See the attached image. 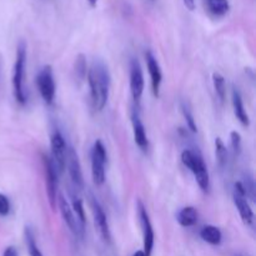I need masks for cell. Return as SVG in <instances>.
<instances>
[{"label": "cell", "instance_id": "9", "mask_svg": "<svg viewBox=\"0 0 256 256\" xmlns=\"http://www.w3.org/2000/svg\"><path fill=\"white\" fill-rule=\"evenodd\" d=\"M138 214H139L140 224H142V239H144V250L142 252H145L146 256H152L155 240L154 229H152V224L150 222L149 212H148L146 208L140 200L138 202Z\"/></svg>", "mask_w": 256, "mask_h": 256}, {"label": "cell", "instance_id": "20", "mask_svg": "<svg viewBox=\"0 0 256 256\" xmlns=\"http://www.w3.org/2000/svg\"><path fill=\"white\" fill-rule=\"evenodd\" d=\"M70 199H72V204H70V206H72L75 216H76L78 220H79L80 225H82V228H85V212H84V205H82V199H80L76 194H74V192H70Z\"/></svg>", "mask_w": 256, "mask_h": 256}, {"label": "cell", "instance_id": "21", "mask_svg": "<svg viewBox=\"0 0 256 256\" xmlns=\"http://www.w3.org/2000/svg\"><path fill=\"white\" fill-rule=\"evenodd\" d=\"M25 242H26L30 256H44L42 254V252H40L39 246H38L34 232H32V229L30 226L25 228Z\"/></svg>", "mask_w": 256, "mask_h": 256}, {"label": "cell", "instance_id": "30", "mask_svg": "<svg viewBox=\"0 0 256 256\" xmlns=\"http://www.w3.org/2000/svg\"><path fill=\"white\" fill-rule=\"evenodd\" d=\"M182 2H184V5L186 6V9H189L190 12L195 10V6H196L195 0H182Z\"/></svg>", "mask_w": 256, "mask_h": 256}, {"label": "cell", "instance_id": "18", "mask_svg": "<svg viewBox=\"0 0 256 256\" xmlns=\"http://www.w3.org/2000/svg\"><path fill=\"white\" fill-rule=\"evenodd\" d=\"M200 238L210 245H219L222 240V234L219 228L214 225H206L200 230Z\"/></svg>", "mask_w": 256, "mask_h": 256}, {"label": "cell", "instance_id": "10", "mask_svg": "<svg viewBox=\"0 0 256 256\" xmlns=\"http://www.w3.org/2000/svg\"><path fill=\"white\" fill-rule=\"evenodd\" d=\"M58 208L60 210V214H62V220H64L65 224L68 225L70 232L75 235L76 238H82L84 236V229L82 225H80L79 220L75 216L74 212H72V206H70L69 202L64 198V195L59 194L58 195Z\"/></svg>", "mask_w": 256, "mask_h": 256}, {"label": "cell", "instance_id": "25", "mask_svg": "<svg viewBox=\"0 0 256 256\" xmlns=\"http://www.w3.org/2000/svg\"><path fill=\"white\" fill-rule=\"evenodd\" d=\"M182 115H184L188 128H189V129L192 130V132H198V126H196V122H195L194 115H192V109H190V108L188 106L185 102H182Z\"/></svg>", "mask_w": 256, "mask_h": 256}, {"label": "cell", "instance_id": "31", "mask_svg": "<svg viewBox=\"0 0 256 256\" xmlns=\"http://www.w3.org/2000/svg\"><path fill=\"white\" fill-rule=\"evenodd\" d=\"M98 2H99V0H88V2H89V5H90V6H92V8L96 6Z\"/></svg>", "mask_w": 256, "mask_h": 256}, {"label": "cell", "instance_id": "17", "mask_svg": "<svg viewBox=\"0 0 256 256\" xmlns=\"http://www.w3.org/2000/svg\"><path fill=\"white\" fill-rule=\"evenodd\" d=\"M198 216V210L194 206H185L178 212L176 220L182 228H190L196 224Z\"/></svg>", "mask_w": 256, "mask_h": 256}, {"label": "cell", "instance_id": "3", "mask_svg": "<svg viewBox=\"0 0 256 256\" xmlns=\"http://www.w3.org/2000/svg\"><path fill=\"white\" fill-rule=\"evenodd\" d=\"M25 66H26V44L24 42H20L18 45L14 70H12V92H14L15 100L20 105H24L26 102V95L24 90Z\"/></svg>", "mask_w": 256, "mask_h": 256}, {"label": "cell", "instance_id": "26", "mask_svg": "<svg viewBox=\"0 0 256 256\" xmlns=\"http://www.w3.org/2000/svg\"><path fill=\"white\" fill-rule=\"evenodd\" d=\"M230 142H232V148L234 150V154L240 155L242 152V135L238 132H230Z\"/></svg>", "mask_w": 256, "mask_h": 256}, {"label": "cell", "instance_id": "7", "mask_svg": "<svg viewBox=\"0 0 256 256\" xmlns=\"http://www.w3.org/2000/svg\"><path fill=\"white\" fill-rule=\"evenodd\" d=\"M50 148H52V160L58 172H62L66 164L68 145L64 136L59 130H54L50 136Z\"/></svg>", "mask_w": 256, "mask_h": 256}, {"label": "cell", "instance_id": "1", "mask_svg": "<svg viewBox=\"0 0 256 256\" xmlns=\"http://www.w3.org/2000/svg\"><path fill=\"white\" fill-rule=\"evenodd\" d=\"M88 82L92 108L102 112L109 100L110 92V74L104 62L100 60L92 62V68L88 69Z\"/></svg>", "mask_w": 256, "mask_h": 256}, {"label": "cell", "instance_id": "2", "mask_svg": "<svg viewBox=\"0 0 256 256\" xmlns=\"http://www.w3.org/2000/svg\"><path fill=\"white\" fill-rule=\"evenodd\" d=\"M182 162L194 174L195 180L202 192H208L210 189V175L206 164L202 155L194 150L185 149L182 152Z\"/></svg>", "mask_w": 256, "mask_h": 256}, {"label": "cell", "instance_id": "27", "mask_svg": "<svg viewBox=\"0 0 256 256\" xmlns=\"http://www.w3.org/2000/svg\"><path fill=\"white\" fill-rule=\"evenodd\" d=\"M242 186H244L245 194L248 198H250L252 200L255 199V185H254V179L252 176H246L245 178V182H242Z\"/></svg>", "mask_w": 256, "mask_h": 256}, {"label": "cell", "instance_id": "29", "mask_svg": "<svg viewBox=\"0 0 256 256\" xmlns=\"http://www.w3.org/2000/svg\"><path fill=\"white\" fill-rule=\"evenodd\" d=\"M2 256H19V254H18V250L15 249L14 246H8L6 249L4 250Z\"/></svg>", "mask_w": 256, "mask_h": 256}, {"label": "cell", "instance_id": "11", "mask_svg": "<svg viewBox=\"0 0 256 256\" xmlns=\"http://www.w3.org/2000/svg\"><path fill=\"white\" fill-rule=\"evenodd\" d=\"M90 198V206H92V216H94V222L95 226L98 228L99 230V234L102 235V238L104 239L105 242L109 244L112 242V234H110V228H109V222H108V218L105 215L104 209L100 205V202H98L96 198L92 194H89Z\"/></svg>", "mask_w": 256, "mask_h": 256}, {"label": "cell", "instance_id": "8", "mask_svg": "<svg viewBox=\"0 0 256 256\" xmlns=\"http://www.w3.org/2000/svg\"><path fill=\"white\" fill-rule=\"evenodd\" d=\"M232 199H234V204L236 206L238 212H239L242 222L246 225H252V222H254V212H252V206H250L249 200H248L246 194H245L242 182H235Z\"/></svg>", "mask_w": 256, "mask_h": 256}, {"label": "cell", "instance_id": "6", "mask_svg": "<svg viewBox=\"0 0 256 256\" xmlns=\"http://www.w3.org/2000/svg\"><path fill=\"white\" fill-rule=\"evenodd\" d=\"M36 85L42 99L46 105H52L55 98V82L52 69L50 65L42 68L36 76Z\"/></svg>", "mask_w": 256, "mask_h": 256}, {"label": "cell", "instance_id": "24", "mask_svg": "<svg viewBox=\"0 0 256 256\" xmlns=\"http://www.w3.org/2000/svg\"><path fill=\"white\" fill-rule=\"evenodd\" d=\"M75 74H76L78 79L84 80L88 75V66H86V59H85L84 54H79L75 60Z\"/></svg>", "mask_w": 256, "mask_h": 256}, {"label": "cell", "instance_id": "12", "mask_svg": "<svg viewBox=\"0 0 256 256\" xmlns=\"http://www.w3.org/2000/svg\"><path fill=\"white\" fill-rule=\"evenodd\" d=\"M145 82L142 65L139 60L132 59L130 62V92L135 102H139L144 92Z\"/></svg>", "mask_w": 256, "mask_h": 256}, {"label": "cell", "instance_id": "22", "mask_svg": "<svg viewBox=\"0 0 256 256\" xmlns=\"http://www.w3.org/2000/svg\"><path fill=\"white\" fill-rule=\"evenodd\" d=\"M212 84H214L215 92H216L219 100L224 102L225 96H226V84H225L224 76L219 72H214L212 74Z\"/></svg>", "mask_w": 256, "mask_h": 256}, {"label": "cell", "instance_id": "33", "mask_svg": "<svg viewBox=\"0 0 256 256\" xmlns=\"http://www.w3.org/2000/svg\"><path fill=\"white\" fill-rule=\"evenodd\" d=\"M0 74H2V56H0Z\"/></svg>", "mask_w": 256, "mask_h": 256}, {"label": "cell", "instance_id": "13", "mask_svg": "<svg viewBox=\"0 0 256 256\" xmlns=\"http://www.w3.org/2000/svg\"><path fill=\"white\" fill-rule=\"evenodd\" d=\"M66 166L70 175V179H72L74 186L76 189H82L84 188V178H82V165H80L79 156H78L76 152L72 146H68L66 164H65V168Z\"/></svg>", "mask_w": 256, "mask_h": 256}, {"label": "cell", "instance_id": "32", "mask_svg": "<svg viewBox=\"0 0 256 256\" xmlns=\"http://www.w3.org/2000/svg\"><path fill=\"white\" fill-rule=\"evenodd\" d=\"M132 256H146V255H145V252H142V250H138L136 252H134V255Z\"/></svg>", "mask_w": 256, "mask_h": 256}, {"label": "cell", "instance_id": "16", "mask_svg": "<svg viewBox=\"0 0 256 256\" xmlns=\"http://www.w3.org/2000/svg\"><path fill=\"white\" fill-rule=\"evenodd\" d=\"M232 108H234V114H235V116H236V119L239 120V122H242L244 126H249L250 125L249 115H248L246 110H245L242 94H240L239 89H238L236 86L232 88Z\"/></svg>", "mask_w": 256, "mask_h": 256}, {"label": "cell", "instance_id": "19", "mask_svg": "<svg viewBox=\"0 0 256 256\" xmlns=\"http://www.w3.org/2000/svg\"><path fill=\"white\" fill-rule=\"evenodd\" d=\"M209 12L215 16H224L229 12V0H206Z\"/></svg>", "mask_w": 256, "mask_h": 256}, {"label": "cell", "instance_id": "4", "mask_svg": "<svg viewBox=\"0 0 256 256\" xmlns=\"http://www.w3.org/2000/svg\"><path fill=\"white\" fill-rule=\"evenodd\" d=\"M108 162V152L102 140H96L92 149V176L96 186L105 182V164Z\"/></svg>", "mask_w": 256, "mask_h": 256}, {"label": "cell", "instance_id": "28", "mask_svg": "<svg viewBox=\"0 0 256 256\" xmlns=\"http://www.w3.org/2000/svg\"><path fill=\"white\" fill-rule=\"evenodd\" d=\"M10 212V202L4 194L0 192V216H6Z\"/></svg>", "mask_w": 256, "mask_h": 256}, {"label": "cell", "instance_id": "23", "mask_svg": "<svg viewBox=\"0 0 256 256\" xmlns=\"http://www.w3.org/2000/svg\"><path fill=\"white\" fill-rule=\"evenodd\" d=\"M215 154H216L219 166L224 168L228 162V149L220 138H216V140H215Z\"/></svg>", "mask_w": 256, "mask_h": 256}, {"label": "cell", "instance_id": "15", "mask_svg": "<svg viewBox=\"0 0 256 256\" xmlns=\"http://www.w3.org/2000/svg\"><path fill=\"white\" fill-rule=\"evenodd\" d=\"M132 134H134L135 144L142 150L146 152L149 149V139H148L145 126L140 119V114L136 109H132Z\"/></svg>", "mask_w": 256, "mask_h": 256}, {"label": "cell", "instance_id": "5", "mask_svg": "<svg viewBox=\"0 0 256 256\" xmlns=\"http://www.w3.org/2000/svg\"><path fill=\"white\" fill-rule=\"evenodd\" d=\"M42 164H44L45 170V182H46V192L49 196L50 206L52 209L56 208L58 204V185H59V172L52 162V158L48 155H42Z\"/></svg>", "mask_w": 256, "mask_h": 256}, {"label": "cell", "instance_id": "14", "mask_svg": "<svg viewBox=\"0 0 256 256\" xmlns=\"http://www.w3.org/2000/svg\"><path fill=\"white\" fill-rule=\"evenodd\" d=\"M145 58H146V65L148 70H149L150 79H152V92L156 98H159L160 95V86H162V69H160V65L158 62L156 58L154 56L152 52H145Z\"/></svg>", "mask_w": 256, "mask_h": 256}]
</instances>
